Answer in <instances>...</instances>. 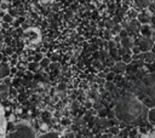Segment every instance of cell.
Masks as SVG:
<instances>
[{
	"label": "cell",
	"mask_w": 155,
	"mask_h": 138,
	"mask_svg": "<svg viewBox=\"0 0 155 138\" xmlns=\"http://www.w3.org/2000/svg\"><path fill=\"white\" fill-rule=\"evenodd\" d=\"M140 59H143L145 63H153L155 61V53L154 52H144L139 56Z\"/></svg>",
	"instance_id": "obj_8"
},
{
	"label": "cell",
	"mask_w": 155,
	"mask_h": 138,
	"mask_svg": "<svg viewBox=\"0 0 155 138\" xmlns=\"http://www.w3.org/2000/svg\"><path fill=\"white\" fill-rule=\"evenodd\" d=\"M6 119H5V113L2 107L0 105V138H6Z\"/></svg>",
	"instance_id": "obj_6"
},
{
	"label": "cell",
	"mask_w": 155,
	"mask_h": 138,
	"mask_svg": "<svg viewBox=\"0 0 155 138\" xmlns=\"http://www.w3.org/2000/svg\"><path fill=\"white\" fill-rule=\"evenodd\" d=\"M120 38H121V39L128 38V36H127V30H126V29H122V30H120Z\"/></svg>",
	"instance_id": "obj_25"
},
{
	"label": "cell",
	"mask_w": 155,
	"mask_h": 138,
	"mask_svg": "<svg viewBox=\"0 0 155 138\" xmlns=\"http://www.w3.org/2000/svg\"><path fill=\"white\" fill-rule=\"evenodd\" d=\"M101 64H102V63H101L99 61H94V62H93V65H94L96 68H98V69H102V68H103V65H101Z\"/></svg>",
	"instance_id": "obj_26"
},
{
	"label": "cell",
	"mask_w": 155,
	"mask_h": 138,
	"mask_svg": "<svg viewBox=\"0 0 155 138\" xmlns=\"http://www.w3.org/2000/svg\"><path fill=\"white\" fill-rule=\"evenodd\" d=\"M109 54H110V57L111 58H114V59H120V57H119V51L116 50V48H111L110 51H109Z\"/></svg>",
	"instance_id": "obj_18"
},
{
	"label": "cell",
	"mask_w": 155,
	"mask_h": 138,
	"mask_svg": "<svg viewBox=\"0 0 155 138\" xmlns=\"http://www.w3.org/2000/svg\"><path fill=\"white\" fill-rule=\"evenodd\" d=\"M140 33H142V35L144 36V38H149L150 35H151V28H150V25H142L140 27Z\"/></svg>",
	"instance_id": "obj_11"
},
{
	"label": "cell",
	"mask_w": 155,
	"mask_h": 138,
	"mask_svg": "<svg viewBox=\"0 0 155 138\" xmlns=\"http://www.w3.org/2000/svg\"><path fill=\"white\" fill-rule=\"evenodd\" d=\"M97 82H99V84H101V82H102V84H103V82H104V81H103V80H101V79H97Z\"/></svg>",
	"instance_id": "obj_40"
},
{
	"label": "cell",
	"mask_w": 155,
	"mask_h": 138,
	"mask_svg": "<svg viewBox=\"0 0 155 138\" xmlns=\"http://www.w3.org/2000/svg\"><path fill=\"white\" fill-rule=\"evenodd\" d=\"M119 21H120L119 17H114V22H119Z\"/></svg>",
	"instance_id": "obj_39"
},
{
	"label": "cell",
	"mask_w": 155,
	"mask_h": 138,
	"mask_svg": "<svg viewBox=\"0 0 155 138\" xmlns=\"http://www.w3.org/2000/svg\"><path fill=\"white\" fill-rule=\"evenodd\" d=\"M5 53H6V54H12V53H13V50H12L11 47H6V48H5Z\"/></svg>",
	"instance_id": "obj_27"
},
{
	"label": "cell",
	"mask_w": 155,
	"mask_h": 138,
	"mask_svg": "<svg viewBox=\"0 0 155 138\" xmlns=\"http://www.w3.org/2000/svg\"><path fill=\"white\" fill-rule=\"evenodd\" d=\"M24 79H25V80H31V79H33V74H31V73H27V74L24 75Z\"/></svg>",
	"instance_id": "obj_28"
},
{
	"label": "cell",
	"mask_w": 155,
	"mask_h": 138,
	"mask_svg": "<svg viewBox=\"0 0 155 138\" xmlns=\"http://www.w3.org/2000/svg\"><path fill=\"white\" fill-rule=\"evenodd\" d=\"M10 16H11V17H13V16H16V11H15L13 8H11V10H10Z\"/></svg>",
	"instance_id": "obj_35"
},
{
	"label": "cell",
	"mask_w": 155,
	"mask_h": 138,
	"mask_svg": "<svg viewBox=\"0 0 155 138\" xmlns=\"http://www.w3.org/2000/svg\"><path fill=\"white\" fill-rule=\"evenodd\" d=\"M50 68H51V70H56L58 68V65H57V63H51L50 64Z\"/></svg>",
	"instance_id": "obj_30"
},
{
	"label": "cell",
	"mask_w": 155,
	"mask_h": 138,
	"mask_svg": "<svg viewBox=\"0 0 155 138\" xmlns=\"http://www.w3.org/2000/svg\"><path fill=\"white\" fill-rule=\"evenodd\" d=\"M10 75V65L7 63H0V79Z\"/></svg>",
	"instance_id": "obj_9"
},
{
	"label": "cell",
	"mask_w": 155,
	"mask_h": 138,
	"mask_svg": "<svg viewBox=\"0 0 155 138\" xmlns=\"http://www.w3.org/2000/svg\"><path fill=\"white\" fill-rule=\"evenodd\" d=\"M38 68H39V64L36 62H31V63L28 64V69L30 71H35V70H38Z\"/></svg>",
	"instance_id": "obj_19"
},
{
	"label": "cell",
	"mask_w": 155,
	"mask_h": 138,
	"mask_svg": "<svg viewBox=\"0 0 155 138\" xmlns=\"http://www.w3.org/2000/svg\"><path fill=\"white\" fill-rule=\"evenodd\" d=\"M110 131H111V133H113V134H116V133H117V128H116V127H113Z\"/></svg>",
	"instance_id": "obj_36"
},
{
	"label": "cell",
	"mask_w": 155,
	"mask_h": 138,
	"mask_svg": "<svg viewBox=\"0 0 155 138\" xmlns=\"http://www.w3.org/2000/svg\"><path fill=\"white\" fill-rule=\"evenodd\" d=\"M105 64H107V65H111V64H114V63H113V58L110 57V58H109V59L105 62Z\"/></svg>",
	"instance_id": "obj_33"
},
{
	"label": "cell",
	"mask_w": 155,
	"mask_h": 138,
	"mask_svg": "<svg viewBox=\"0 0 155 138\" xmlns=\"http://www.w3.org/2000/svg\"><path fill=\"white\" fill-rule=\"evenodd\" d=\"M2 40H4V35L0 33V42H2Z\"/></svg>",
	"instance_id": "obj_38"
},
{
	"label": "cell",
	"mask_w": 155,
	"mask_h": 138,
	"mask_svg": "<svg viewBox=\"0 0 155 138\" xmlns=\"http://www.w3.org/2000/svg\"><path fill=\"white\" fill-rule=\"evenodd\" d=\"M51 63H50V59L48 58H44L41 62H40V65L41 67H47V65H50Z\"/></svg>",
	"instance_id": "obj_23"
},
{
	"label": "cell",
	"mask_w": 155,
	"mask_h": 138,
	"mask_svg": "<svg viewBox=\"0 0 155 138\" xmlns=\"http://www.w3.org/2000/svg\"><path fill=\"white\" fill-rule=\"evenodd\" d=\"M134 5H137V7H139V8H145V7L150 6L151 2L150 1H134Z\"/></svg>",
	"instance_id": "obj_15"
},
{
	"label": "cell",
	"mask_w": 155,
	"mask_h": 138,
	"mask_svg": "<svg viewBox=\"0 0 155 138\" xmlns=\"http://www.w3.org/2000/svg\"><path fill=\"white\" fill-rule=\"evenodd\" d=\"M1 61H2V54L0 53V63H1Z\"/></svg>",
	"instance_id": "obj_43"
},
{
	"label": "cell",
	"mask_w": 155,
	"mask_h": 138,
	"mask_svg": "<svg viewBox=\"0 0 155 138\" xmlns=\"http://www.w3.org/2000/svg\"><path fill=\"white\" fill-rule=\"evenodd\" d=\"M24 40L29 44V45H35L39 40H40V33L38 29L35 28H28L24 30V35H23Z\"/></svg>",
	"instance_id": "obj_4"
},
{
	"label": "cell",
	"mask_w": 155,
	"mask_h": 138,
	"mask_svg": "<svg viewBox=\"0 0 155 138\" xmlns=\"http://www.w3.org/2000/svg\"><path fill=\"white\" fill-rule=\"evenodd\" d=\"M38 138H62V137L57 132H48V133H45V134H42Z\"/></svg>",
	"instance_id": "obj_14"
},
{
	"label": "cell",
	"mask_w": 155,
	"mask_h": 138,
	"mask_svg": "<svg viewBox=\"0 0 155 138\" xmlns=\"http://www.w3.org/2000/svg\"><path fill=\"white\" fill-rule=\"evenodd\" d=\"M148 120L151 125L155 126V108H151L149 111H148Z\"/></svg>",
	"instance_id": "obj_13"
},
{
	"label": "cell",
	"mask_w": 155,
	"mask_h": 138,
	"mask_svg": "<svg viewBox=\"0 0 155 138\" xmlns=\"http://www.w3.org/2000/svg\"><path fill=\"white\" fill-rule=\"evenodd\" d=\"M7 96V87L5 85H0V99L6 98Z\"/></svg>",
	"instance_id": "obj_17"
},
{
	"label": "cell",
	"mask_w": 155,
	"mask_h": 138,
	"mask_svg": "<svg viewBox=\"0 0 155 138\" xmlns=\"http://www.w3.org/2000/svg\"><path fill=\"white\" fill-rule=\"evenodd\" d=\"M140 138H155V131L149 132V133H143L140 136Z\"/></svg>",
	"instance_id": "obj_21"
},
{
	"label": "cell",
	"mask_w": 155,
	"mask_h": 138,
	"mask_svg": "<svg viewBox=\"0 0 155 138\" xmlns=\"http://www.w3.org/2000/svg\"><path fill=\"white\" fill-rule=\"evenodd\" d=\"M86 107H87V108H90V107H91V103H90V102H87V103H86Z\"/></svg>",
	"instance_id": "obj_41"
},
{
	"label": "cell",
	"mask_w": 155,
	"mask_h": 138,
	"mask_svg": "<svg viewBox=\"0 0 155 138\" xmlns=\"http://www.w3.org/2000/svg\"><path fill=\"white\" fill-rule=\"evenodd\" d=\"M144 107L140 100L131 92H122L115 105V114L117 119L125 123H136L143 116Z\"/></svg>",
	"instance_id": "obj_1"
},
{
	"label": "cell",
	"mask_w": 155,
	"mask_h": 138,
	"mask_svg": "<svg viewBox=\"0 0 155 138\" xmlns=\"http://www.w3.org/2000/svg\"><path fill=\"white\" fill-rule=\"evenodd\" d=\"M2 19H4V22H12V17L10 16V15H4L2 16Z\"/></svg>",
	"instance_id": "obj_24"
},
{
	"label": "cell",
	"mask_w": 155,
	"mask_h": 138,
	"mask_svg": "<svg viewBox=\"0 0 155 138\" xmlns=\"http://www.w3.org/2000/svg\"><path fill=\"white\" fill-rule=\"evenodd\" d=\"M126 64L124 63V62H117V63H115L113 67H111V71L114 73V74H122L124 71H126Z\"/></svg>",
	"instance_id": "obj_7"
},
{
	"label": "cell",
	"mask_w": 155,
	"mask_h": 138,
	"mask_svg": "<svg viewBox=\"0 0 155 138\" xmlns=\"http://www.w3.org/2000/svg\"><path fill=\"white\" fill-rule=\"evenodd\" d=\"M128 16H130V18H134L136 17V12L134 11H130L128 12Z\"/></svg>",
	"instance_id": "obj_32"
},
{
	"label": "cell",
	"mask_w": 155,
	"mask_h": 138,
	"mask_svg": "<svg viewBox=\"0 0 155 138\" xmlns=\"http://www.w3.org/2000/svg\"><path fill=\"white\" fill-rule=\"evenodd\" d=\"M42 59H44V57H42L41 53H36V54L34 56V62H36V63H38V62H41Z\"/></svg>",
	"instance_id": "obj_22"
},
{
	"label": "cell",
	"mask_w": 155,
	"mask_h": 138,
	"mask_svg": "<svg viewBox=\"0 0 155 138\" xmlns=\"http://www.w3.org/2000/svg\"><path fill=\"white\" fill-rule=\"evenodd\" d=\"M121 59H122V62H124L125 64H127V63H131V61H132V53H130V52L125 53V54L121 57Z\"/></svg>",
	"instance_id": "obj_16"
},
{
	"label": "cell",
	"mask_w": 155,
	"mask_h": 138,
	"mask_svg": "<svg viewBox=\"0 0 155 138\" xmlns=\"http://www.w3.org/2000/svg\"><path fill=\"white\" fill-rule=\"evenodd\" d=\"M133 92L140 103L155 108V75L145 74L137 77L133 81Z\"/></svg>",
	"instance_id": "obj_2"
},
{
	"label": "cell",
	"mask_w": 155,
	"mask_h": 138,
	"mask_svg": "<svg viewBox=\"0 0 155 138\" xmlns=\"http://www.w3.org/2000/svg\"><path fill=\"white\" fill-rule=\"evenodd\" d=\"M58 59V54L57 53H53V56H52V61H57Z\"/></svg>",
	"instance_id": "obj_37"
},
{
	"label": "cell",
	"mask_w": 155,
	"mask_h": 138,
	"mask_svg": "<svg viewBox=\"0 0 155 138\" xmlns=\"http://www.w3.org/2000/svg\"><path fill=\"white\" fill-rule=\"evenodd\" d=\"M13 86H16V87H18V86H19V80H18V79L13 80Z\"/></svg>",
	"instance_id": "obj_34"
},
{
	"label": "cell",
	"mask_w": 155,
	"mask_h": 138,
	"mask_svg": "<svg viewBox=\"0 0 155 138\" xmlns=\"http://www.w3.org/2000/svg\"><path fill=\"white\" fill-rule=\"evenodd\" d=\"M7 138H35V131L29 122L21 121L11 128Z\"/></svg>",
	"instance_id": "obj_3"
},
{
	"label": "cell",
	"mask_w": 155,
	"mask_h": 138,
	"mask_svg": "<svg viewBox=\"0 0 155 138\" xmlns=\"http://www.w3.org/2000/svg\"><path fill=\"white\" fill-rule=\"evenodd\" d=\"M139 52H140V50H139V47H138V46L133 47V54H138Z\"/></svg>",
	"instance_id": "obj_31"
},
{
	"label": "cell",
	"mask_w": 155,
	"mask_h": 138,
	"mask_svg": "<svg viewBox=\"0 0 155 138\" xmlns=\"http://www.w3.org/2000/svg\"><path fill=\"white\" fill-rule=\"evenodd\" d=\"M122 80V76L119 74V75H115V79H114V82H119V81H121Z\"/></svg>",
	"instance_id": "obj_29"
},
{
	"label": "cell",
	"mask_w": 155,
	"mask_h": 138,
	"mask_svg": "<svg viewBox=\"0 0 155 138\" xmlns=\"http://www.w3.org/2000/svg\"><path fill=\"white\" fill-rule=\"evenodd\" d=\"M137 46L139 47L140 51L149 52V50L153 48V46H154V41L150 38H142L137 41Z\"/></svg>",
	"instance_id": "obj_5"
},
{
	"label": "cell",
	"mask_w": 155,
	"mask_h": 138,
	"mask_svg": "<svg viewBox=\"0 0 155 138\" xmlns=\"http://www.w3.org/2000/svg\"><path fill=\"white\" fill-rule=\"evenodd\" d=\"M114 138H117V137H114Z\"/></svg>",
	"instance_id": "obj_44"
},
{
	"label": "cell",
	"mask_w": 155,
	"mask_h": 138,
	"mask_svg": "<svg viewBox=\"0 0 155 138\" xmlns=\"http://www.w3.org/2000/svg\"><path fill=\"white\" fill-rule=\"evenodd\" d=\"M92 50H97V45H93L92 46Z\"/></svg>",
	"instance_id": "obj_42"
},
{
	"label": "cell",
	"mask_w": 155,
	"mask_h": 138,
	"mask_svg": "<svg viewBox=\"0 0 155 138\" xmlns=\"http://www.w3.org/2000/svg\"><path fill=\"white\" fill-rule=\"evenodd\" d=\"M115 75H116V74H114L113 71H109V73H107V75H105V80H107V82L114 81V79H115Z\"/></svg>",
	"instance_id": "obj_20"
},
{
	"label": "cell",
	"mask_w": 155,
	"mask_h": 138,
	"mask_svg": "<svg viewBox=\"0 0 155 138\" xmlns=\"http://www.w3.org/2000/svg\"><path fill=\"white\" fill-rule=\"evenodd\" d=\"M121 45L124 46V48H125V50L131 48V47H132V40H131V38H125V39H121Z\"/></svg>",
	"instance_id": "obj_12"
},
{
	"label": "cell",
	"mask_w": 155,
	"mask_h": 138,
	"mask_svg": "<svg viewBox=\"0 0 155 138\" xmlns=\"http://www.w3.org/2000/svg\"><path fill=\"white\" fill-rule=\"evenodd\" d=\"M138 21H139V23H142L143 25H147L148 23H150L151 17H150L149 13H147V12H142V13L138 15Z\"/></svg>",
	"instance_id": "obj_10"
}]
</instances>
